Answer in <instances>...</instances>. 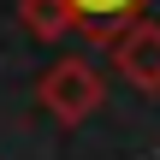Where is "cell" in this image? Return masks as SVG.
<instances>
[{"mask_svg": "<svg viewBox=\"0 0 160 160\" xmlns=\"http://www.w3.org/2000/svg\"><path fill=\"white\" fill-rule=\"evenodd\" d=\"M36 101L59 119V125H83L101 107V71L89 59H53L36 83Z\"/></svg>", "mask_w": 160, "mask_h": 160, "instance_id": "6da1fadb", "label": "cell"}, {"mask_svg": "<svg viewBox=\"0 0 160 160\" xmlns=\"http://www.w3.org/2000/svg\"><path fill=\"white\" fill-rule=\"evenodd\" d=\"M148 6H154V0H65L71 30H77V36H95V42H119L131 24L148 18Z\"/></svg>", "mask_w": 160, "mask_h": 160, "instance_id": "7a4b0ae2", "label": "cell"}, {"mask_svg": "<svg viewBox=\"0 0 160 160\" xmlns=\"http://www.w3.org/2000/svg\"><path fill=\"white\" fill-rule=\"evenodd\" d=\"M113 65L137 83V89H160V24L154 18H142V24H131L119 42H113Z\"/></svg>", "mask_w": 160, "mask_h": 160, "instance_id": "3957f363", "label": "cell"}, {"mask_svg": "<svg viewBox=\"0 0 160 160\" xmlns=\"http://www.w3.org/2000/svg\"><path fill=\"white\" fill-rule=\"evenodd\" d=\"M18 18H24V30H30L36 42H59V36L71 30L65 0H18Z\"/></svg>", "mask_w": 160, "mask_h": 160, "instance_id": "277c9868", "label": "cell"}]
</instances>
